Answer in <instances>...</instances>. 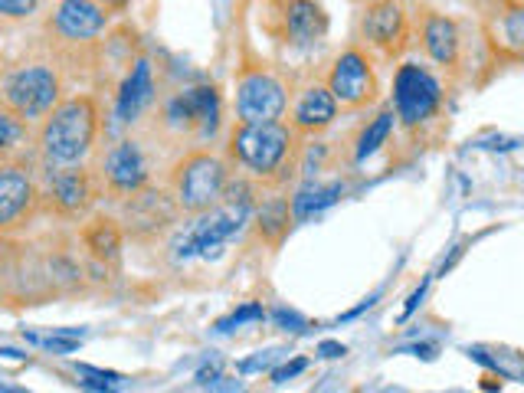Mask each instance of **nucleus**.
<instances>
[{
    "mask_svg": "<svg viewBox=\"0 0 524 393\" xmlns=\"http://www.w3.org/2000/svg\"><path fill=\"white\" fill-rule=\"evenodd\" d=\"M99 135V109L89 95H73V99L59 102L46 115V125L40 131V145L50 164L59 168H73L95 145Z\"/></svg>",
    "mask_w": 524,
    "mask_h": 393,
    "instance_id": "1",
    "label": "nucleus"
},
{
    "mask_svg": "<svg viewBox=\"0 0 524 393\" xmlns=\"http://www.w3.org/2000/svg\"><path fill=\"white\" fill-rule=\"evenodd\" d=\"M226 184H230V171L226 161H220L210 151H190L181 161L174 164L171 187L174 200L184 213H207L213 207H220V200L226 197Z\"/></svg>",
    "mask_w": 524,
    "mask_h": 393,
    "instance_id": "2",
    "label": "nucleus"
},
{
    "mask_svg": "<svg viewBox=\"0 0 524 393\" xmlns=\"http://www.w3.org/2000/svg\"><path fill=\"white\" fill-rule=\"evenodd\" d=\"M292 148V131L269 122V125H236L230 135V154L243 164L246 171L259 177L276 174Z\"/></svg>",
    "mask_w": 524,
    "mask_h": 393,
    "instance_id": "3",
    "label": "nucleus"
},
{
    "mask_svg": "<svg viewBox=\"0 0 524 393\" xmlns=\"http://www.w3.org/2000/svg\"><path fill=\"white\" fill-rule=\"evenodd\" d=\"M246 217H249V200L246 197H240L236 204L213 207L207 213H200V220L190 226L181 240H177L174 256L177 259H187V256L213 259V256H220V249L243 230Z\"/></svg>",
    "mask_w": 524,
    "mask_h": 393,
    "instance_id": "4",
    "label": "nucleus"
},
{
    "mask_svg": "<svg viewBox=\"0 0 524 393\" xmlns=\"http://www.w3.org/2000/svg\"><path fill=\"white\" fill-rule=\"evenodd\" d=\"M439 102H443V89L433 79L430 69L416 66V63H403L393 76V112L407 128H416L439 112Z\"/></svg>",
    "mask_w": 524,
    "mask_h": 393,
    "instance_id": "5",
    "label": "nucleus"
},
{
    "mask_svg": "<svg viewBox=\"0 0 524 393\" xmlns=\"http://www.w3.org/2000/svg\"><path fill=\"white\" fill-rule=\"evenodd\" d=\"M56 99H59V76L50 66H23L4 82L7 109L20 115L23 122L50 115L56 109Z\"/></svg>",
    "mask_w": 524,
    "mask_h": 393,
    "instance_id": "6",
    "label": "nucleus"
},
{
    "mask_svg": "<svg viewBox=\"0 0 524 393\" xmlns=\"http://www.w3.org/2000/svg\"><path fill=\"white\" fill-rule=\"evenodd\" d=\"M289 109L285 86L269 73H246L236 82V118L240 125H269L279 122Z\"/></svg>",
    "mask_w": 524,
    "mask_h": 393,
    "instance_id": "7",
    "label": "nucleus"
},
{
    "mask_svg": "<svg viewBox=\"0 0 524 393\" xmlns=\"http://www.w3.org/2000/svg\"><path fill=\"white\" fill-rule=\"evenodd\" d=\"M328 89L338 99V105H348V109H361V105L374 102L377 76H374V66H371V59H367V53L344 50L328 73Z\"/></svg>",
    "mask_w": 524,
    "mask_h": 393,
    "instance_id": "8",
    "label": "nucleus"
},
{
    "mask_svg": "<svg viewBox=\"0 0 524 393\" xmlns=\"http://www.w3.org/2000/svg\"><path fill=\"white\" fill-rule=\"evenodd\" d=\"M105 184L115 194H138L148 187V158L138 148V141H118V145L105 154Z\"/></svg>",
    "mask_w": 524,
    "mask_h": 393,
    "instance_id": "9",
    "label": "nucleus"
},
{
    "mask_svg": "<svg viewBox=\"0 0 524 393\" xmlns=\"http://www.w3.org/2000/svg\"><path fill=\"white\" fill-rule=\"evenodd\" d=\"M282 30L292 43H318L328 33V14L318 0H282Z\"/></svg>",
    "mask_w": 524,
    "mask_h": 393,
    "instance_id": "10",
    "label": "nucleus"
},
{
    "mask_svg": "<svg viewBox=\"0 0 524 393\" xmlns=\"http://www.w3.org/2000/svg\"><path fill=\"white\" fill-rule=\"evenodd\" d=\"M338 118V99L331 95L328 86H308L292 105V128L302 135H315L325 131Z\"/></svg>",
    "mask_w": 524,
    "mask_h": 393,
    "instance_id": "11",
    "label": "nucleus"
},
{
    "mask_svg": "<svg viewBox=\"0 0 524 393\" xmlns=\"http://www.w3.org/2000/svg\"><path fill=\"white\" fill-rule=\"evenodd\" d=\"M177 210L181 207L171 204L168 194H161V190H138L128 204V226H131V233L151 236V233L164 230V226H171Z\"/></svg>",
    "mask_w": 524,
    "mask_h": 393,
    "instance_id": "12",
    "label": "nucleus"
},
{
    "mask_svg": "<svg viewBox=\"0 0 524 393\" xmlns=\"http://www.w3.org/2000/svg\"><path fill=\"white\" fill-rule=\"evenodd\" d=\"M364 37L380 50H397L407 37V14L397 0H374L364 14Z\"/></svg>",
    "mask_w": 524,
    "mask_h": 393,
    "instance_id": "13",
    "label": "nucleus"
},
{
    "mask_svg": "<svg viewBox=\"0 0 524 393\" xmlns=\"http://www.w3.org/2000/svg\"><path fill=\"white\" fill-rule=\"evenodd\" d=\"M53 27L66 40H92L105 27V10L95 0H63L53 14Z\"/></svg>",
    "mask_w": 524,
    "mask_h": 393,
    "instance_id": "14",
    "label": "nucleus"
},
{
    "mask_svg": "<svg viewBox=\"0 0 524 393\" xmlns=\"http://www.w3.org/2000/svg\"><path fill=\"white\" fill-rule=\"evenodd\" d=\"M171 115L184 125H197L200 131H213L220 122V92L217 86H194L177 95Z\"/></svg>",
    "mask_w": 524,
    "mask_h": 393,
    "instance_id": "15",
    "label": "nucleus"
},
{
    "mask_svg": "<svg viewBox=\"0 0 524 393\" xmlns=\"http://www.w3.org/2000/svg\"><path fill=\"white\" fill-rule=\"evenodd\" d=\"M154 99V79H151V63L148 59H138L135 69L125 76L122 89H118V102H115V112H118V122H135V118L145 112V105Z\"/></svg>",
    "mask_w": 524,
    "mask_h": 393,
    "instance_id": "16",
    "label": "nucleus"
},
{
    "mask_svg": "<svg viewBox=\"0 0 524 393\" xmlns=\"http://www.w3.org/2000/svg\"><path fill=\"white\" fill-rule=\"evenodd\" d=\"M37 200V187L20 168H0V226L17 223Z\"/></svg>",
    "mask_w": 524,
    "mask_h": 393,
    "instance_id": "17",
    "label": "nucleus"
},
{
    "mask_svg": "<svg viewBox=\"0 0 524 393\" xmlns=\"http://www.w3.org/2000/svg\"><path fill=\"white\" fill-rule=\"evenodd\" d=\"M53 207L66 217H76V213L89 210V204L95 200V187H92V177L89 171H59L53 177Z\"/></svg>",
    "mask_w": 524,
    "mask_h": 393,
    "instance_id": "18",
    "label": "nucleus"
},
{
    "mask_svg": "<svg viewBox=\"0 0 524 393\" xmlns=\"http://www.w3.org/2000/svg\"><path fill=\"white\" fill-rule=\"evenodd\" d=\"M459 27L456 20H449L443 14H430L423 20V50L430 53L433 63L452 66L459 59Z\"/></svg>",
    "mask_w": 524,
    "mask_h": 393,
    "instance_id": "19",
    "label": "nucleus"
},
{
    "mask_svg": "<svg viewBox=\"0 0 524 393\" xmlns=\"http://www.w3.org/2000/svg\"><path fill=\"white\" fill-rule=\"evenodd\" d=\"M344 194V184L341 181H331V184H308L305 190H299L292 200V217L295 220H308V217H318L321 210H328L331 204H338V197Z\"/></svg>",
    "mask_w": 524,
    "mask_h": 393,
    "instance_id": "20",
    "label": "nucleus"
},
{
    "mask_svg": "<svg viewBox=\"0 0 524 393\" xmlns=\"http://www.w3.org/2000/svg\"><path fill=\"white\" fill-rule=\"evenodd\" d=\"M82 240H86V249L95 256V259H105L112 262L118 253H122V226L109 217H99L86 226V233H82Z\"/></svg>",
    "mask_w": 524,
    "mask_h": 393,
    "instance_id": "21",
    "label": "nucleus"
},
{
    "mask_svg": "<svg viewBox=\"0 0 524 393\" xmlns=\"http://www.w3.org/2000/svg\"><path fill=\"white\" fill-rule=\"evenodd\" d=\"M393 122H397V112L393 109H384L371 125H367L361 131V138H357V148H354V158L357 161H367L371 154H377L380 148L387 145V138H390V131H393Z\"/></svg>",
    "mask_w": 524,
    "mask_h": 393,
    "instance_id": "22",
    "label": "nucleus"
},
{
    "mask_svg": "<svg viewBox=\"0 0 524 393\" xmlns=\"http://www.w3.org/2000/svg\"><path fill=\"white\" fill-rule=\"evenodd\" d=\"M256 220H259V236H262V240H269L272 246H276V243H282V236L289 233L292 213H289V204H285V200H269V204H262Z\"/></svg>",
    "mask_w": 524,
    "mask_h": 393,
    "instance_id": "23",
    "label": "nucleus"
},
{
    "mask_svg": "<svg viewBox=\"0 0 524 393\" xmlns=\"http://www.w3.org/2000/svg\"><path fill=\"white\" fill-rule=\"evenodd\" d=\"M76 374H79V377H86V380H82V387L92 390V393H118V387L125 384V377H122V374H115V371H102V367H92V364H79V367H76Z\"/></svg>",
    "mask_w": 524,
    "mask_h": 393,
    "instance_id": "24",
    "label": "nucleus"
},
{
    "mask_svg": "<svg viewBox=\"0 0 524 393\" xmlns=\"http://www.w3.org/2000/svg\"><path fill=\"white\" fill-rule=\"evenodd\" d=\"M23 135H27V125H23V118L14 115L10 109H0V151H14Z\"/></svg>",
    "mask_w": 524,
    "mask_h": 393,
    "instance_id": "25",
    "label": "nucleus"
},
{
    "mask_svg": "<svg viewBox=\"0 0 524 393\" xmlns=\"http://www.w3.org/2000/svg\"><path fill=\"white\" fill-rule=\"evenodd\" d=\"M262 318H266V312H262V305H259V302H246L243 308H236V312H233L230 318L217 321V331H233V328L249 325V321H262Z\"/></svg>",
    "mask_w": 524,
    "mask_h": 393,
    "instance_id": "26",
    "label": "nucleus"
},
{
    "mask_svg": "<svg viewBox=\"0 0 524 393\" xmlns=\"http://www.w3.org/2000/svg\"><path fill=\"white\" fill-rule=\"evenodd\" d=\"M502 30H505V40L515 46V50H524V7L521 10H511L502 20Z\"/></svg>",
    "mask_w": 524,
    "mask_h": 393,
    "instance_id": "27",
    "label": "nucleus"
},
{
    "mask_svg": "<svg viewBox=\"0 0 524 393\" xmlns=\"http://www.w3.org/2000/svg\"><path fill=\"white\" fill-rule=\"evenodd\" d=\"M37 10V0H0V14L4 17H30Z\"/></svg>",
    "mask_w": 524,
    "mask_h": 393,
    "instance_id": "28",
    "label": "nucleus"
},
{
    "mask_svg": "<svg viewBox=\"0 0 524 393\" xmlns=\"http://www.w3.org/2000/svg\"><path fill=\"white\" fill-rule=\"evenodd\" d=\"M30 341H40V338H30ZM46 351H53V354H73L76 348H79V338H59V335H53V338H43L40 341Z\"/></svg>",
    "mask_w": 524,
    "mask_h": 393,
    "instance_id": "29",
    "label": "nucleus"
},
{
    "mask_svg": "<svg viewBox=\"0 0 524 393\" xmlns=\"http://www.w3.org/2000/svg\"><path fill=\"white\" fill-rule=\"evenodd\" d=\"M305 367H308L305 357H295L292 364H282V367H276V371H272V384H285V380H292L295 374H302Z\"/></svg>",
    "mask_w": 524,
    "mask_h": 393,
    "instance_id": "30",
    "label": "nucleus"
},
{
    "mask_svg": "<svg viewBox=\"0 0 524 393\" xmlns=\"http://www.w3.org/2000/svg\"><path fill=\"white\" fill-rule=\"evenodd\" d=\"M272 321H276L279 328H289V331L305 328V318L299 312H289V308H276V312H272Z\"/></svg>",
    "mask_w": 524,
    "mask_h": 393,
    "instance_id": "31",
    "label": "nucleus"
},
{
    "mask_svg": "<svg viewBox=\"0 0 524 393\" xmlns=\"http://www.w3.org/2000/svg\"><path fill=\"white\" fill-rule=\"evenodd\" d=\"M426 285H430V282H423L420 289H416V292L410 295V299H407V305H403V312H400V321H407V318L416 312V305H420V302H423V295H426Z\"/></svg>",
    "mask_w": 524,
    "mask_h": 393,
    "instance_id": "32",
    "label": "nucleus"
},
{
    "mask_svg": "<svg viewBox=\"0 0 524 393\" xmlns=\"http://www.w3.org/2000/svg\"><path fill=\"white\" fill-rule=\"evenodd\" d=\"M344 351H348V348H344V344H338V341H321L318 344V354L321 357H341Z\"/></svg>",
    "mask_w": 524,
    "mask_h": 393,
    "instance_id": "33",
    "label": "nucleus"
},
{
    "mask_svg": "<svg viewBox=\"0 0 524 393\" xmlns=\"http://www.w3.org/2000/svg\"><path fill=\"white\" fill-rule=\"evenodd\" d=\"M220 380V367H200L197 371V384H217Z\"/></svg>",
    "mask_w": 524,
    "mask_h": 393,
    "instance_id": "34",
    "label": "nucleus"
},
{
    "mask_svg": "<svg viewBox=\"0 0 524 393\" xmlns=\"http://www.w3.org/2000/svg\"><path fill=\"white\" fill-rule=\"evenodd\" d=\"M105 7H112V10H118V7H125V4H131V0H102Z\"/></svg>",
    "mask_w": 524,
    "mask_h": 393,
    "instance_id": "35",
    "label": "nucleus"
}]
</instances>
